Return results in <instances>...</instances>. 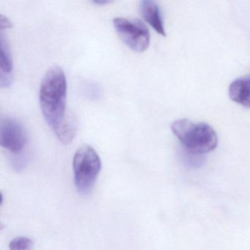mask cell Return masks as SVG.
<instances>
[{
  "label": "cell",
  "mask_w": 250,
  "mask_h": 250,
  "mask_svg": "<svg viewBox=\"0 0 250 250\" xmlns=\"http://www.w3.org/2000/svg\"><path fill=\"white\" fill-rule=\"evenodd\" d=\"M0 25H1V31H3L4 30L11 28L12 27L11 21L2 14L0 16Z\"/></svg>",
  "instance_id": "11"
},
{
  "label": "cell",
  "mask_w": 250,
  "mask_h": 250,
  "mask_svg": "<svg viewBox=\"0 0 250 250\" xmlns=\"http://www.w3.org/2000/svg\"><path fill=\"white\" fill-rule=\"evenodd\" d=\"M77 122L75 116L71 114L67 115L65 121L55 134L58 136V140L63 143L68 144L72 141L77 131Z\"/></svg>",
  "instance_id": "9"
},
{
  "label": "cell",
  "mask_w": 250,
  "mask_h": 250,
  "mask_svg": "<svg viewBox=\"0 0 250 250\" xmlns=\"http://www.w3.org/2000/svg\"><path fill=\"white\" fill-rule=\"evenodd\" d=\"M109 2H108V1H94L93 2V3L97 4V5H104V4H107L109 3Z\"/></svg>",
  "instance_id": "12"
},
{
  "label": "cell",
  "mask_w": 250,
  "mask_h": 250,
  "mask_svg": "<svg viewBox=\"0 0 250 250\" xmlns=\"http://www.w3.org/2000/svg\"><path fill=\"white\" fill-rule=\"evenodd\" d=\"M67 80L59 66L49 68L41 84L39 101L43 118L55 133L61 128L67 115Z\"/></svg>",
  "instance_id": "1"
},
{
  "label": "cell",
  "mask_w": 250,
  "mask_h": 250,
  "mask_svg": "<svg viewBox=\"0 0 250 250\" xmlns=\"http://www.w3.org/2000/svg\"><path fill=\"white\" fill-rule=\"evenodd\" d=\"M34 244L27 237H17L10 242V250H33Z\"/></svg>",
  "instance_id": "10"
},
{
  "label": "cell",
  "mask_w": 250,
  "mask_h": 250,
  "mask_svg": "<svg viewBox=\"0 0 250 250\" xmlns=\"http://www.w3.org/2000/svg\"><path fill=\"white\" fill-rule=\"evenodd\" d=\"M13 81V61L9 44L3 33L0 36V83L1 87L11 85Z\"/></svg>",
  "instance_id": "6"
},
{
  "label": "cell",
  "mask_w": 250,
  "mask_h": 250,
  "mask_svg": "<svg viewBox=\"0 0 250 250\" xmlns=\"http://www.w3.org/2000/svg\"><path fill=\"white\" fill-rule=\"evenodd\" d=\"M113 25L121 40L134 52H143L150 44V33L140 20L117 17Z\"/></svg>",
  "instance_id": "4"
},
{
  "label": "cell",
  "mask_w": 250,
  "mask_h": 250,
  "mask_svg": "<svg viewBox=\"0 0 250 250\" xmlns=\"http://www.w3.org/2000/svg\"><path fill=\"white\" fill-rule=\"evenodd\" d=\"M171 128L180 143L191 154H206L217 146V134L206 123H194L184 118L175 121Z\"/></svg>",
  "instance_id": "2"
},
{
  "label": "cell",
  "mask_w": 250,
  "mask_h": 250,
  "mask_svg": "<svg viewBox=\"0 0 250 250\" xmlns=\"http://www.w3.org/2000/svg\"><path fill=\"white\" fill-rule=\"evenodd\" d=\"M228 93L232 102L250 109V74L231 83Z\"/></svg>",
  "instance_id": "8"
},
{
  "label": "cell",
  "mask_w": 250,
  "mask_h": 250,
  "mask_svg": "<svg viewBox=\"0 0 250 250\" xmlns=\"http://www.w3.org/2000/svg\"><path fill=\"white\" fill-rule=\"evenodd\" d=\"M27 133L22 124L11 118H2L0 126L1 146L14 154H20L27 143Z\"/></svg>",
  "instance_id": "5"
},
{
  "label": "cell",
  "mask_w": 250,
  "mask_h": 250,
  "mask_svg": "<svg viewBox=\"0 0 250 250\" xmlns=\"http://www.w3.org/2000/svg\"><path fill=\"white\" fill-rule=\"evenodd\" d=\"M140 13L146 21L162 36H166L163 19L159 5L152 0H143L140 2Z\"/></svg>",
  "instance_id": "7"
},
{
  "label": "cell",
  "mask_w": 250,
  "mask_h": 250,
  "mask_svg": "<svg viewBox=\"0 0 250 250\" xmlns=\"http://www.w3.org/2000/svg\"><path fill=\"white\" fill-rule=\"evenodd\" d=\"M74 181L81 195L91 192L102 169V161L97 152L88 145L81 146L73 160Z\"/></svg>",
  "instance_id": "3"
}]
</instances>
